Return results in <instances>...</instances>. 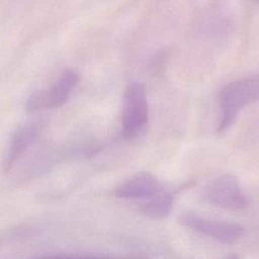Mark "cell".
I'll use <instances>...</instances> for the list:
<instances>
[{
  "label": "cell",
  "mask_w": 259,
  "mask_h": 259,
  "mask_svg": "<svg viewBox=\"0 0 259 259\" xmlns=\"http://www.w3.org/2000/svg\"><path fill=\"white\" fill-rule=\"evenodd\" d=\"M200 196L206 203L227 210H242L250 203L233 174H223L208 181L202 187Z\"/></svg>",
  "instance_id": "cell-3"
},
{
  "label": "cell",
  "mask_w": 259,
  "mask_h": 259,
  "mask_svg": "<svg viewBox=\"0 0 259 259\" xmlns=\"http://www.w3.org/2000/svg\"><path fill=\"white\" fill-rule=\"evenodd\" d=\"M42 127L44 121L39 119L33 122L26 123L15 131L9 144V148L4 156V171L8 172L14 166L15 162L19 159L22 153L29 147L33 140L37 137Z\"/></svg>",
  "instance_id": "cell-6"
},
{
  "label": "cell",
  "mask_w": 259,
  "mask_h": 259,
  "mask_svg": "<svg viewBox=\"0 0 259 259\" xmlns=\"http://www.w3.org/2000/svg\"><path fill=\"white\" fill-rule=\"evenodd\" d=\"M149 120L147 92L144 84L133 81L123 92L121 110V136L124 140L137 138Z\"/></svg>",
  "instance_id": "cell-2"
},
{
  "label": "cell",
  "mask_w": 259,
  "mask_h": 259,
  "mask_svg": "<svg viewBox=\"0 0 259 259\" xmlns=\"http://www.w3.org/2000/svg\"><path fill=\"white\" fill-rule=\"evenodd\" d=\"M220 120L218 132H226L237 119L239 112L259 100V75L228 83L220 92Z\"/></svg>",
  "instance_id": "cell-1"
},
{
  "label": "cell",
  "mask_w": 259,
  "mask_h": 259,
  "mask_svg": "<svg viewBox=\"0 0 259 259\" xmlns=\"http://www.w3.org/2000/svg\"><path fill=\"white\" fill-rule=\"evenodd\" d=\"M185 186L186 184H183L182 187L171 191H165L164 189L163 191L155 194L152 196L153 198L151 200L142 204V206L139 208L140 212L144 217L153 220H160L167 217L173 207L177 193L181 189L185 188Z\"/></svg>",
  "instance_id": "cell-8"
},
{
  "label": "cell",
  "mask_w": 259,
  "mask_h": 259,
  "mask_svg": "<svg viewBox=\"0 0 259 259\" xmlns=\"http://www.w3.org/2000/svg\"><path fill=\"white\" fill-rule=\"evenodd\" d=\"M177 220L180 225L224 244H232L238 241L245 232L244 228L238 224L209 220L192 211L181 212Z\"/></svg>",
  "instance_id": "cell-4"
},
{
  "label": "cell",
  "mask_w": 259,
  "mask_h": 259,
  "mask_svg": "<svg viewBox=\"0 0 259 259\" xmlns=\"http://www.w3.org/2000/svg\"><path fill=\"white\" fill-rule=\"evenodd\" d=\"M254 3H256V4H258L259 5V0H252Z\"/></svg>",
  "instance_id": "cell-9"
},
{
  "label": "cell",
  "mask_w": 259,
  "mask_h": 259,
  "mask_svg": "<svg viewBox=\"0 0 259 259\" xmlns=\"http://www.w3.org/2000/svg\"><path fill=\"white\" fill-rule=\"evenodd\" d=\"M78 81L79 74L75 70H66L49 90L39 91L44 108H56L66 103Z\"/></svg>",
  "instance_id": "cell-7"
},
{
  "label": "cell",
  "mask_w": 259,
  "mask_h": 259,
  "mask_svg": "<svg viewBox=\"0 0 259 259\" xmlns=\"http://www.w3.org/2000/svg\"><path fill=\"white\" fill-rule=\"evenodd\" d=\"M164 189L165 185L154 174L142 171L120 184L115 190V195L125 199H139L152 197Z\"/></svg>",
  "instance_id": "cell-5"
}]
</instances>
